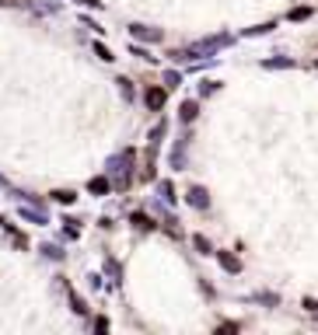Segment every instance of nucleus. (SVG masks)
<instances>
[{
	"label": "nucleus",
	"instance_id": "obj_1",
	"mask_svg": "<svg viewBox=\"0 0 318 335\" xmlns=\"http://www.w3.org/2000/svg\"><path fill=\"white\" fill-rule=\"evenodd\" d=\"M231 39L228 35H217V39H206V42H196L192 49H185L182 56H203V53H214V49H221V46H228Z\"/></svg>",
	"mask_w": 318,
	"mask_h": 335
},
{
	"label": "nucleus",
	"instance_id": "obj_2",
	"mask_svg": "<svg viewBox=\"0 0 318 335\" xmlns=\"http://www.w3.org/2000/svg\"><path fill=\"white\" fill-rule=\"evenodd\" d=\"M130 161H133V150H123V157H116V161H112V175L119 178V185H126V182H130Z\"/></svg>",
	"mask_w": 318,
	"mask_h": 335
},
{
	"label": "nucleus",
	"instance_id": "obj_3",
	"mask_svg": "<svg viewBox=\"0 0 318 335\" xmlns=\"http://www.w3.org/2000/svg\"><path fill=\"white\" fill-rule=\"evenodd\" d=\"M147 105H151V108H161V105H164V91H161V87H151V91H147Z\"/></svg>",
	"mask_w": 318,
	"mask_h": 335
},
{
	"label": "nucleus",
	"instance_id": "obj_4",
	"mask_svg": "<svg viewBox=\"0 0 318 335\" xmlns=\"http://www.w3.org/2000/svg\"><path fill=\"white\" fill-rule=\"evenodd\" d=\"M189 202H192L196 209H203V206H206V192H203V189H189Z\"/></svg>",
	"mask_w": 318,
	"mask_h": 335
},
{
	"label": "nucleus",
	"instance_id": "obj_5",
	"mask_svg": "<svg viewBox=\"0 0 318 335\" xmlns=\"http://www.w3.org/2000/svg\"><path fill=\"white\" fill-rule=\"evenodd\" d=\"M221 266L228 269V272H238V269H241V262H238V259H235V255H228V252H221Z\"/></svg>",
	"mask_w": 318,
	"mask_h": 335
},
{
	"label": "nucleus",
	"instance_id": "obj_6",
	"mask_svg": "<svg viewBox=\"0 0 318 335\" xmlns=\"http://www.w3.org/2000/svg\"><path fill=\"white\" fill-rule=\"evenodd\" d=\"M87 189L101 196V192H109V182H105V178H91V182H87Z\"/></svg>",
	"mask_w": 318,
	"mask_h": 335
},
{
	"label": "nucleus",
	"instance_id": "obj_7",
	"mask_svg": "<svg viewBox=\"0 0 318 335\" xmlns=\"http://www.w3.org/2000/svg\"><path fill=\"white\" fill-rule=\"evenodd\" d=\"M133 35H137V39H151V42L161 39V32H154V28H133Z\"/></svg>",
	"mask_w": 318,
	"mask_h": 335
},
{
	"label": "nucleus",
	"instance_id": "obj_8",
	"mask_svg": "<svg viewBox=\"0 0 318 335\" xmlns=\"http://www.w3.org/2000/svg\"><path fill=\"white\" fill-rule=\"evenodd\" d=\"M53 199H56V202H67V206H70V202H74V192H70V189H67V192L60 189V192H53Z\"/></svg>",
	"mask_w": 318,
	"mask_h": 335
},
{
	"label": "nucleus",
	"instance_id": "obj_9",
	"mask_svg": "<svg viewBox=\"0 0 318 335\" xmlns=\"http://www.w3.org/2000/svg\"><path fill=\"white\" fill-rule=\"evenodd\" d=\"M182 119H185V123H189V119H196V105H192V101H185V105H182Z\"/></svg>",
	"mask_w": 318,
	"mask_h": 335
},
{
	"label": "nucleus",
	"instance_id": "obj_10",
	"mask_svg": "<svg viewBox=\"0 0 318 335\" xmlns=\"http://www.w3.org/2000/svg\"><path fill=\"white\" fill-rule=\"evenodd\" d=\"M192 245H196V248H199V252H203V255H206V252H210V241H206V238H203V234H196V238H192Z\"/></svg>",
	"mask_w": 318,
	"mask_h": 335
},
{
	"label": "nucleus",
	"instance_id": "obj_11",
	"mask_svg": "<svg viewBox=\"0 0 318 335\" xmlns=\"http://www.w3.org/2000/svg\"><path fill=\"white\" fill-rule=\"evenodd\" d=\"M308 14H311V11H308V7H297V11H290V21H304V18H308Z\"/></svg>",
	"mask_w": 318,
	"mask_h": 335
},
{
	"label": "nucleus",
	"instance_id": "obj_12",
	"mask_svg": "<svg viewBox=\"0 0 318 335\" xmlns=\"http://www.w3.org/2000/svg\"><path fill=\"white\" fill-rule=\"evenodd\" d=\"M133 224H137V227H140V231H147V227H151V220H147V216H144V213H133Z\"/></svg>",
	"mask_w": 318,
	"mask_h": 335
},
{
	"label": "nucleus",
	"instance_id": "obj_13",
	"mask_svg": "<svg viewBox=\"0 0 318 335\" xmlns=\"http://www.w3.org/2000/svg\"><path fill=\"white\" fill-rule=\"evenodd\" d=\"M304 307H308V311H318V300H311V297H308V300H304Z\"/></svg>",
	"mask_w": 318,
	"mask_h": 335
}]
</instances>
